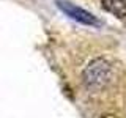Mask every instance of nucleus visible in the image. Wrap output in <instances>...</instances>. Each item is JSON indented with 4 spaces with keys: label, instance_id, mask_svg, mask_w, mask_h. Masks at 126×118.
I'll return each mask as SVG.
<instances>
[{
    "label": "nucleus",
    "instance_id": "7ed1b4c3",
    "mask_svg": "<svg viewBox=\"0 0 126 118\" xmlns=\"http://www.w3.org/2000/svg\"><path fill=\"white\" fill-rule=\"evenodd\" d=\"M102 8L118 19L126 17V0H102Z\"/></svg>",
    "mask_w": 126,
    "mask_h": 118
},
{
    "label": "nucleus",
    "instance_id": "f03ea898",
    "mask_svg": "<svg viewBox=\"0 0 126 118\" xmlns=\"http://www.w3.org/2000/svg\"><path fill=\"white\" fill-rule=\"evenodd\" d=\"M57 6L63 14H66L69 19H73V21H76L79 24H84V25H88V27H99L101 25V21L96 16H93L90 11L74 5V3H71V2L57 0Z\"/></svg>",
    "mask_w": 126,
    "mask_h": 118
},
{
    "label": "nucleus",
    "instance_id": "f257e3e1",
    "mask_svg": "<svg viewBox=\"0 0 126 118\" xmlns=\"http://www.w3.org/2000/svg\"><path fill=\"white\" fill-rule=\"evenodd\" d=\"M112 65L104 58H94L82 71V80L87 88H102L112 79Z\"/></svg>",
    "mask_w": 126,
    "mask_h": 118
}]
</instances>
